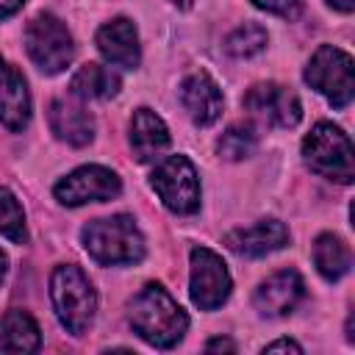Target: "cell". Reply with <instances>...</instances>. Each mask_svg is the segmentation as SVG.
<instances>
[{
    "mask_svg": "<svg viewBox=\"0 0 355 355\" xmlns=\"http://www.w3.org/2000/svg\"><path fill=\"white\" fill-rule=\"evenodd\" d=\"M22 3H25V0H0V19L17 14V11L22 8Z\"/></svg>",
    "mask_w": 355,
    "mask_h": 355,
    "instance_id": "cell-26",
    "label": "cell"
},
{
    "mask_svg": "<svg viewBox=\"0 0 355 355\" xmlns=\"http://www.w3.org/2000/svg\"><path fill=\"white\" fill-rule=\"evenodd\" d=\"M122 191V180L116 178V172L105 169V166H80L75 172H69L67 178H61L53 189L55 200L61 205H86V202H105L114 200Z\"/></svg>",
    "mask_w": 355,
    "mask_h": 355,
    "instance_id": "cell-9",
    "label": "cell"
},
{
    "mask_svg": "<svg viewBox=\"0 0 355 355\" xmlns=\"http://www.w3.org/2000/svg\"><path fill=\"white\" fill-rule=\"evenodd\" d=\"M31 119V94L22 72L0 58V122L8 130H22Z\"/></svg>",
    "mask_w": 355,
    "mask_h": 355,
    "instance_id": "cell-15",
    "label": "cell"
},
{
    "mask_svg": "<svg viewBox=\"0 0 355 355\" xmlns=\"http://www.w3.org/2000/svg\"><path fill=\"white\" fill-rule=\"evenodd\" d=\"M161 202L175 214H194L200 208V178L186 155H169L150 178Z\"/></svg>",
    "mask_w": 355,
    "mask_h": 355,
    "instance_id": "cell-7",
    "label": "cell"
},
{
    "mask_svg": "<svg viewBox=\"0 0 355 355\" xmlns=\"http://www.w3.org/2000/svg\"><path fill=\"white\" fill-rule=\"evenodd\" d=\"M302 294H305L302 277L294 269H280L255 288L252 300L263 316H286L300 305Z\"/></svg>",
    "mask_w": 355,
    "mask_h": 355,
    "instance_id": "cell-11",
    "label": "cell"
},
{
    "mask_svg": "<svg viewBox=\"0 0 355 355\" xmlns=\"http://www.w3.org/2000/svg\"><path fill=\"white\" fill-rule=\"evenodd\" d=\"M47 122H50V130L72 144V147H83L94 139V119L89 111H83L80 105H72L67 100H53L50 103V111H47Z\"/></svg>",
    "mask_w": 355,
    "mask_h": 355,
    "instance_id": "cell-17",
    "label": "cell"
},
{
    "mask_svg": "<svg viewBox=\"0 0 355 355\" xmlns=\"http://www.w3.org/2000/svg\"><path fill=\"white\" fill-rule=\"evenodd\" d=\"M263 352H302V347L297 344V341H288V338H280V341H272V344H266L263 347Z\"/></svg>",
    "mask_w": 355,
    "mask_h": 355,
    "instance_id": "cell-25",
    "label": "cell"
},
{
    "mask_svg": "<svg viewBox=\"0 0 355 355\" xmlns=\"http://www.w3.org/2000/svg\"><path fill=\"white\" fill-rule=\"evenodd\" d=\"M169 147V130L164 119L150 108H136L130 119V150L136 161H153Z\"/></svg>",
    "mask_w": 355,
    "mask_h": 355,
    "instance_id": "cell-16",
    "label": "cell"
},
{
    "mask_svg": "<svg viewBox=\"0 0 355 355\" xmlns=\"http://www.w3.org/2000/svg\"><path fill=\"white\" fill-rule=\"evenodd\" d=\"M230 272L225 261L211 252L208 247H194L191 250V277H189V294L191 302L200 311H214L230 297Z\"/></svg>",
    "mask_w": 355,
    "mask_h": 355,
    "instance_id": "cell-8",
    "label": "cell"
},
{
    "mask_svg": "<svg viewBox=\"0 0 355 355\" xmlns=\"http://www.w3.org/2000/svg\"><path fill=\"white\" fill-rule=\"evenodd\" d=\"M255 144H258V136L252 128H241V125H233L222 133L216 150L222 158L227 161H241V158H250L255 153Z\"/></svg>",
    "mask_w": 355,
    "mask_h": 355,
    "instance_id": "cell-23",
    "label": "cell"
},
{
    "mask_svg": "<svg viewBox=\"0 0 355 355\" xmlns=\"http://www.w3.org/2000/svg\"><path fill=\"white\" fill-rule=\"evenodd\" d=\"M252 3L269 14L283 17V19H297L302 14V0H252Z\"/></svg>",
    "mask_w": 355,
    "mask_h": 355,
    "instance_id": "cell-24",
    "label": "cell"
},
{
    "mask_svg": "<svg viewBox=\"0 0 355 355\" xmlns=\"http://www.w3.org/2000/svg\"><path fill=\"white\" fill-rule=\"evenodd\" d=\"M225 244L227 250H233L236 255H244V258H261V255H269L275 250H283L288 244V230L283 222L277 219H261L250 227H239V230H230L225 236Z\"/></svg>",
    "mask_w": 355,
    "mask_h": 355,
    "instance_id": "cell-12",
    "label": "cell"
},
{
    "mask_svg": "<svg viewBox=\"0 0 355 355\" xmlns=\"http://www.w3.org/2000/svg\"><path fill=\"white\" fill-rule=\"evenodd\" d=\"M39 344V324L25 311H8L0 319V352H36Z\"/></svg>",
    "mask_w": 355,
    "mask_h": 355,
    "instance_id": "cell-18",
    "label": "cell"
},
{
    "mask_svg": "<svg viewBox=\"0 0 355 355\" xmlns=\"http://www.w3.org/2000/svg\"><path fill=\"white\" fill-rule=\"evenodd\" d=\"M205 349H211V352H214V349H227V352H233V349H236V344H233V341H227V338H211V341L205 344Z\"/></svg>",
    "mask_w": 355,
    "mask_h": 355,
    "instance_id": "cell-27",
    "label": "cell"
},
{
    "mask_svg": "<svg viewBox=\"0 0 355 355\" xmlns=\"http://www.w3.org/2000/svg\"><path fill=\"white\" fill-rule=\"evenodd\" d=\"M69 89L80 100H108L119 92V75L103 64H83L72 75Z\"/></svg>",
    "mask_w": 355,
    "mask_h": 355,
    "instance_id": "cell-19",
    "label": "cell"
},
{
    "mask_svg": "<svg viewBox=\"0 0 355 355\" xmlns=\"http://www.w3.org/2000/svg\"><path fill=\"white\" fill-rule=\"evenodd\" d=\"M0 233L6 239H11L14 244H25L28 241V227H25L22 205H19V200L6 186H0Z\"/></svg>",
    "mask_w": 355,
    "mask_h": 355,
    "instance_id": "cell-22",
    "label": "cell"
},
{
    "mask_svg": "<svg viewBox=\"0 0 355 355\" xmlns=\"http://www.w3.org/2000/svg\"><path fill=\"white\" fill-rule=\"evenodd\" d=\"M305 83L324 94L336 108H347L355 94L352 55L333 44H322L305 67Z\"/></svg>",
    "mask_w": 355,
    "mask_h": 355,
    "instance_id": "cell-5",
    "label": "cell"
},
{
    "mask_svg": "<svg viewBox=\"0 0 355 355\" xmlns=\"http://www.w3.org/2000/svg\"><path fill=\"white\" fill-rule=\"evenodd\" d=\"M50 300H53L58 322L72 336H83L92 327L94 311H97V294H94L89 277L78 266L61 263V266L53 269V275H50Z\"/></svg>",
    "mask_w": 355,
    "mask_h": 355,
    "instance_id": "cell-3",
    "label": "cell"
},
{
    "mask_svg": "<svg viewBox=\"0 0 355 355\" xmlns=\"http://www.w3.org/2000/svg\"><path fill=\"white\" fill-rule=\"evenodd\" d=\"M180 103L200 128L214 125L222 116V92L208 72H194L180 83Z\"/></svg>",
    "mask_w": 355,
    "mask_h": 355,
    "instance_id": "cell-13",
    "label": "cell"
},
{
    "mask_svg": "<svg viewBox=\"0 0 355 355\" xmlns=\"http://www.w3.org/2000/svg\"><path fill=\"white\" fill-rule=\"evenodd\" d=\"M336 11H344V14H349L352 8H355V0H327Z\"/></svg>",
    "mask_w": 355,
    "mask_h": 355,
    "instance_id": "cell-28",
    "label": "cell"
},
{
    "mask_svg": "<svg viewBox=\"0 0 355 355\" xmlns=\"http://www.w3.org/2000/svg\"><path fill=\"white\" fill-rule=\"evenodd\" d=\"M6 272H8V258H6V252L0 250V283H3V277H6Z\"/></svg>",
    "mask_w": 355,
    "mask_h": 355,
    "instance_id": "cell-29",
    "label": "cell"
},
{
    "mask_svg": "<svg viewBox=\"0 0 355 355\" xmlns=\"http://www.w3.org/2000/svg\"><path fill=\"white\" fill-rule=\"evenodd\" d=\"M97 50L105 55V61H111L116 67H125V69L139 67L141 50H139L136 25L125 17H116V19L105 22L97 31Z\"/></svg>",
    "mask_w": 355,
    "mask_h": 355,
    "instance_id": "cell-14",
    "label": "cell"
},
{
    "mask_svg": "<svg viewBox=\"0 0 355 355\" xmlns=\"http://www.w3.org/2000/svg\"><path fill=\"white\" fill-rule=\"evenodd\" d=\"M313 263L319 269V275L324 280H341L347 272H349V263H352V255H349V247L333 236V233H322L316 241H313Z\"/></svg>",
    "mask_w": 355,
    "mask_h": 355,
    "instance_id": "cell-20",
    "label": "cell"
},
{
    "mask_svg": "<svg viewBox=\"0 0 355 355\" xmlns=\"http://www.w3.org/2000/svg\"><path fill=\"white\" fill-rule=\"evenodd\" d=\"M25 50L44 75H58L72 61V36L67 25L53 14H39L25 28Z\"/></svg>",
    "mask_w": 355,
    "mask_h": 355,
    "instance_id": "cell-6",
    "label": "cell"
},
{
    "mask_svg": "<svg viewBox=\"0 0 355 355\" xmlns=\"http://www.w3.org/2000/svg\"><path fill=\"white\" fill-rule=\"evenodd\" d=\"M175 3H178V6H180V8H189V6H191V3H194V0H175Z\"/></svg>",
    "mask_w": 355,
    "mask_h": 355,
    "instance_id": "cell-30",
    "label": "cell"
},
{
    "mask_svg": "<svg viewBox=\"0 0 355 355\" xmlns=\"http://www.w3.org/2000/svg\"><path fill=\"white\" fill-rule=\"evenodd\" d=\"M302 155H305V164L327 180L347 186L355 178L352 141L333 122H319L311 128V133L302 141Z\"/></svg>",
    "mask_w": 355,
    "mask_h": 355,
    "instance_id": "cell-4",
    "label": "cell"
},
{
    "mask_svg": "<svg viewBox=\"0 0 355 355\" xmlns=\"http://www.w3.org/2000/svg\"><path fill=\"white\" fill-rule=\"evenodd\" d=\"M266 47V28L258 22H244L225 39V50L233 58H250Z\"/></svg>",
    "mask_w": 355,
    "mask_h": 355,
    "instance_id": "cell-21",
    "label": "cell"
},
{
    "mask_svg": "<svg viewBox=\"0 0 355 355\" xmlns=\"http://www.w3.org/2000/svg\"><path fill=\"white\" fill-rule=\"evenodd\" d=\"M128 322L139 338H144L158 349L175 347L189 327L186 311L172 300V294L161 283H147L133 297Z\"/></svg>",
    "mask_w": 355,
    "mask_h": 355,
    "instance_id": "cell-1",
    "label": "cell"
},
{
    "mask_svg": "<svg viewBox=\"0 0 355 355\" xmlns=\"http://www.w3.org/2000/svg\"><path fill=\"white\" fill-rule=\"evenodd\" d=\"M244 108L252 119L272 128H294L302 119L300 97L280 83H258L244 94Z\"/></svg>",
    "mask_w": 355,
    "mask_h": 355,
    "instance_id": "cell-10",
    "label": "cell"
},
{
    "mask_svg": "<svg viewBox=\"0 0 355 355\" xmlns=\"http://www.w3.org/2000/svg\"><path fill=\"white\" fill-rule=\"evenodd\" d=\"M80 241L86 252L103 266L139 263L144 258V239L128 214L94 219L80 230Z\"/></svg>",
    "mask_w": 355,
    "mask_h": 355,
    "instance_id": "cell-2",
    "label": "cell"
}]
</instances>
